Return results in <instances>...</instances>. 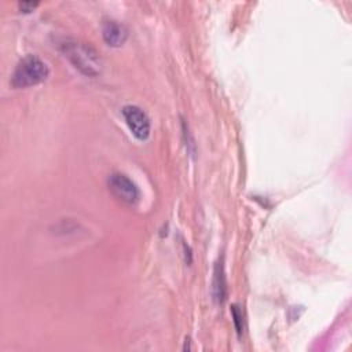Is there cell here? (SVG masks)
I'll list each match as a JSON object with an SVG mask.
<instances>
[{"instance_id":"6da1fadb","label":"cell","mask_w":352,"mask_h":352,"mask_svg":"<svg viewBox=\"0 0 352 352\" xmlns=\"http://www.w3.org/2000/svg\"><path fill=\"white\" fill-rule=\"evenodd\" d=\"M63 55L78 69L82 74L94 77L100 73V59L98 52L85 43L76 40H66L62 45Z\"/></svg>"},{"instance_id":"7a4b0ae2","label":"cell","mask_w":352,"mask_h":352,"mask_svg":"<svg viewBox=\"0 0 352 352\" xmlns=\"http://www.w3.org/2000/svg\"><path fill=\"white\" fill-rule=\"evenodd\" d=\"M50 74L48 66L36 55H26L22 58L12 76L11 84L14 88H28L43 82Z\"/></svg>"},{"instance_id":"3957f363","label":"cell","mask_w":352,"mask_h":352,"mask_svg":"<svg viewBox=\"0 0 352 352\" xmlns=\"http://www.w3.org/2000/svg\"><path fill=\"white\" fill-rule=\"evenodd\" d=\"M107 184H109V190L111 191V194L121 202L133 205L139 201V197H140L139 188L126 175L120 173V172L111 173L109 176Z\"/></svg>"},{"instance_id":"277c9868","label":"cell","mask_w":352,"mask_h":352,"mask_svg":"<svg viewBox=\"0 0 352 352\" xmlns=\"http://www.w3.org/2000/svg\"><path fill=\"white\" fill-rule=\"evenodd\" d=\"M122 116H124V120H125L131 133L136 139L146 140L150 136L151 124H150V118L144 110H142L139 106L128 104V106L122 107Z\"/></svg>"},{"instance_id":"5b68a950","label":"cell","mask_w":352,"mask_h":352,"mask_svg":"<svg viewBox=\"0 0 352 352\" xmlns=\"http://www.w3.org/2000/svg\"><path fill=\"white\" fill-rule=\"evenodd\" d=\"M102 36L107 45L121 47L128 37V32L125 26L117 21H106L102 28Z\"/></svg>"},{"instance_id":"8992f818","label":"cell","mask_w":352,"mask_h":352,"mask_svg":"<svg viewBox=\"0 0 352 352\" xmlns=\"http://www.w3.org/2000/svg\"><path fill=\"white\" fill-rule=\"evenodd\" d=\"M212 294H213V300L217 304H223L227 298V280H226L223 261H217L214 265L213 280H212Z\"/></svg>"},{"instance_id":"52a82bcc","label":"cell","mask_w":352,"mask_h":352,"mask_svg":"<svg viewBox=\"0 0 352 352\" xmlns=\"http://www.w3.org/2000/svg\"><path fill=\"white\" fill-rule=\"evenodd\" d=\"M231 312H232V318H234V323H235V327H236V331L238 334H241L243 330V323H242V312L238 309L236 305H232L231 308Z\"/></svg>"},{"instance_id":"ba28073f","label":"cell","mask_w":352,"mask_h":352,"mask_svg":"<svg viewBox=\"0 0 352 352\" xmlns=\"http://www.w3.org/2000/svg\"><path fill=\"white\" fill-rule=\"evenodd\" d=\"M18 6H19V8H21L23 12H30V11H33V10L38 6V3H33V1H22V3H19Z\"/></svg>"}]
</instances>
